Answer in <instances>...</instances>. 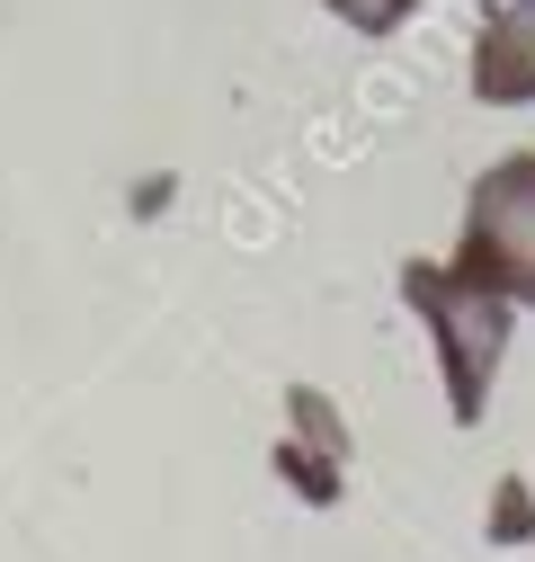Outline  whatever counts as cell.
Returning <instances> with one entry per match:
<instances>
[{
	"mask_svg": "<svg viewBox=\"0 0 535 562\" xmlns=\"http://www.w3.org/2000/svg\"><path fill=\"white\" fill-rule=\"evenodd\" d=\"M401 295H411V313L429 322L437 339V367H446V393H455V419H482V393L509 358V295H491L482 277H464L455 259H411L401 268Z\"/></svg>",
	"mask_w": 535,
	"mask_h": 562,
	"instance_id": "obj_1",
	"label": "cell"
},
{
	"mask_svg": "<svg viewBox=\"0 0 535 562\" xmlns=\"http://www.w3.org/2000/svg\"><path fill=\"white\" fill-rule=\"evenodd\" d=\"M474 99L482 108H526L535 99V0H482Z\"/></svg>",
	"mask_w": 535,
	"mask_h": 562,
	"instance_id": "obj_3",
	"label": "cell"
},
{
	"mask_svg": "<svg viewBox=\"0 0 535 562\" xmlns=\"http://www.w3.org/2000/svg\"><path fill=\"white\" fill-rule=\"evenodd\" d=\"M330 10H340V19L357 27V36H392L401 19H411V10H420V0H330Z\"/></svg>",
	"mask_w": 535,
	"mask_h": 562,
	"instance_id": "obj_4",
	"label": "cell"
},
{
	"mask_svg": "<svg viewBox=\"0 0 535 562\" xmlns=\"http://www.w3.org/2000/svg\"><path fill=\"white\" fill-rule=\"evenodd\" d=\"M455 268L482 277L491 295H509L517 313H535V153H509L474 179Z\"/></svg>",
	"mask_w": 535,
	"mask_h": 562,
	"instance_id": "obj_2",
	"label": "cell"
}]
</instances>
